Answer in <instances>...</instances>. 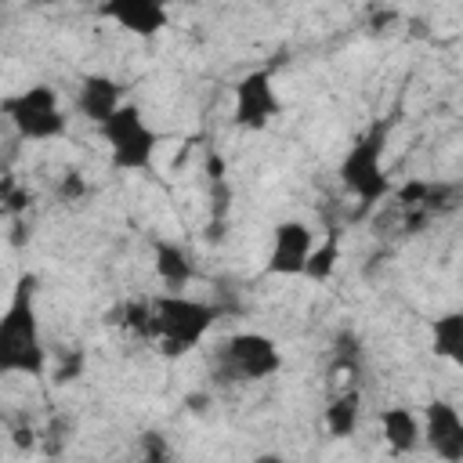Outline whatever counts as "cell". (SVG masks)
Wrapping results in <instances>:
<instances>
[{
  "mask_svg": "<svg viewBox=\"0 0 463 463\" xmlns=\"http://www.w3.org/2000/svg\"><path fill=\"white\" fill-rule=\"evenodd\" d=\"M315 232L304 221H279L271 228V250H268V275H282V279H297L307 271V257L315 250Z\"/></svg>",
  "mask_w": 463,
  "mask_h": 463,
  "instance_id": "obj_8",
  "label": "cell"
},
{
  "mask_svg": "<svg viewBox=\"0 0 463 463\" xmlns=\"http://www.w3.org/2000/svg\"><path fill=\"white\" fill-rule=\"evenodd\" d=\"M282 112L275 80L268 69H253L235 80L232 87V123L239 130H264Z\"/></svg>",
  "mask_w": 463,
  "mask_h": 463,
  "instance_id": "obj_7",
  "label": "cell"
},
{
  "mask_svg": "<svg viewBox=\"0 0 463 463\" xmlns=\"http://www.w3.org/2000/svg\"><path fill=\"white\" fill-rule=\"evenodd\" d=\"M423 441L438 459L459 463L463 459V416L452 402L434 398L423 409Z\"/></svg>",
  "mask_w": 463,
  "mask_h": 463,
  "instance_id": "obj_9",
  "label": "cell"
},
{
  "mask_svg": "<svg viewBox=\"0 0 463 463\" xmlns=\"http://www.w3.org/2000/svg\"><path fill=\"white\" fill-rule=\"evenodd\" d=\"M87 181L80 177V170H69L61 181H58V199L61 203H80V199H87Z\"/></svg>",
  "mask_w": 463,
  "mask_h": 463,
  "instance_id": "obj_18",
  "label": "cell"
},
{
  "mask_svg": "<svg viewBox=\"0 0 463 463\" xmlns=\"http://www.w3.org/2000/svg\"><path fill=\"white\" fill-rule=\"evenodd\" d=\"M141 449H145L148 459H166V449H163L159 434H145V438H141Z\"/></svg>",
  "mask_w": 463,
  "mask_h": 463,
  "instance_id": "obj_20",
  "label": "cell"
},
{
  "mask_svg": "<svg viewBox=\"0 0 463 463\" xmlns=\"http://www.w3.org/2000/svg\"><path fill=\"white\" fill-rule=\"evenodd\" d=\"M184 402H188V409H192V412H203V409L210 405V394H188Z\"/></svg>",
  "mask_w": 463,
  "mask_h": 463,
  "instance_id": "obj_22",
  "label": "cell"
},
{
  "mask_svg": "<svg viewBox=\"0 0 463 463\" xmlns=\"http://www.w3.org/2000/svg\"><path fill=\"white\" fill-rule=\"evenodd\" d=\"M336 264H340V232L336 228H329L318 242H315V250H311V257H307V279L311 282H329L333 279V271H336Z\"/></svg>",
  "mask_w": 463,
  "mask_h": 463,
  "instance_id": "obj_16",
  "label": "cell"
},
{
  "mask_svg": "<svg viewBox=\"0 0 463 463\" xmlns=\"http://www.w3.org/2000/svg\"><path fill=\"white\" fill-rule=\"evenodd\" d=\"M101 14L130 36H159L170 25V0H105Z\"/></svg>",
  "mask_w": 463,
  "mask_h": 463,
  "instance_id": "obj_10",
  "label": "cell"
},
{
  "mask_svg": "<svg viewBox=\"0 0 463 463\" xmlns=\"http://www.w3.org/2000/svg\"><path fill=\"white\" fill-rule=\"evenodd\" d=\"M0 199H4V213L14 221V217H22V213L29 210V199H33V195H29V188H14V181L7 177V181H4Z\"/></svg>",
  "mask_w": 463,
  "mask_h": 463,
  "instance_id": "obj_17",
  "label": "cell"
},
{
  "mask_svg": "<svg viewBox=\"0 0 463 463\" xmlns=\"http://www.w3.org/2000/svg\"><path fill=\"white\" fill-rule=\"evenodd\" d=\"M380 434L391 452H416L423 445V420L409 405H387L380 412Z\"/></svg>",
  "mask_w": 463,
  "mask_h": 463,
  "instance_id": "obj_13",
  "label": "cell"
},
{
  "mask_svg": "<svg viewBox=\"0 0 463 463\" xmlns=\"http://www.w3.org/2000/svg\"><path fill=\"white\" fill-rule=\"evenodd\" d=\"M387 152V123H373L340 159L336 177L340 184L362 203V206H376L391 195V174L383 163Z\"/></svg>",
  "mask_w": 463,
  "mask_h": 463,
  "instance_id": "obj_3",
  "label": "cell"
},
{
  "mask_svg": "<svg viewBox=\"0 0 463 463\" xmlns=\"http://www.w3.org/2000/svg\"><path fill=\"white\" fill-rule=\"evenodd\" d=\"M0 112L22 141H58L69 134V116L51 83H33L0 101Z\"/></svg>",
  "mask_w": 463,
  "mask_h": 463,
  "instance_id": "obj_5",
  "label": "cell"
},
{
  "mask_svg": "<svg viewBox=\"0 0 463 463\" xmlns=\"http://www.w3.org/2000/svg\"><path fill=\"white\" fill-rule=\"evenodd\" d=\"M152 315H156L152 340L159 344V354L163 358H181L192 347H199V340L213 329L221 311L206 300H192L184 293H166V297L152 300Z\"/></svg>",
  "mask_w": 463,
  "mask_h": 463,
  "instance_id": "obj_2",
  "label": "cell"
},
{
  "mask_svg": "<svg viewBox=\"0 0 463 463\" xmlns=\"http://www.w3.org/2000/svg\"><path fill=\"white\" fill-rule=\"evenodd\" d=\"M80 373H83V351H69L65 358H58L51 380H54V383H72Z\"/></svg>",
  "mask_w": 463,
  "mask_h": 463,
  "instance_id": "obj_19",
  "label": "cell"
},
{
  "mask_svg": "<svg viewBox=\"0 0 463 463\" xmlns=\"http://www.w3.org/2000/svg\"><path fill=\"white\" fill-rule=\"evenodd\" d=\"M98 130L109 145V159L116 170H127V174H148L152 170L156 152H159V134L141 116V109L134 101H123Z\"/></svg>",
  "mask_w": 463,
  "mask_h": 463,
  "instance_id": "obj_4",
  "label": "cell"
},
{
  "mask_svg": "<svg viewBox=\"0 0 463 463\" xmlns=\"http://www.w3.org/2000/svg\"><path fill=\"white\" fill-rule=\"evenodd\" d=\"M206 181H228V177H224V159H221L217 152L206 156Z\"/></svg>",
  "mask_w": 463,
  "mask_h": 463,
  "instance_id": "obj_21",
  "label": "cell"
},
{
  "mask_svg": "<svg viewBox=\"0 0 463 463\" xmlns=\"http://www.w3.org/2000/svg\"><path fill=\"white\" fill-rule=\"evenodd\" d=\"M430 351L463 369V311H445L430 322Z\"/></svg>",
  "mask_w": 463,
  "mask_h": 463,
  "instance_id": "obj_14",
  "label": "cell"
},
{
  "mask_svg": "<svg viewBox=\"0 0 463 463\" xmlns=\"http://www.w3.org/2000/svg\"><path fill=\"white\" fill-rule=\"evenodd\" d=\"M123 105V87L119 80L105 76V72H87L76 87V112L83 119H90L94 127H101L116 109Z\"/></svg>",
  "mask_w": 463,
  "mask_h": 463,
  "instance_id": "obj_11",
  "label": "cell"
},
{
  "mask_svg": "<svg viewBox=\"0 0 463 463\" xmlns=\"http://www.w3.org/2000/svg\"><path fill=\"white\" fill-rule=\"evenodd\" d=\"M282 369V351L264 333H232L213 354V376L221 383H260Z\"/></svg>",
  "mask_w": 463,
  "mask_h": 463,
  "instance_id": "obj_6",
  "label": "cell"
},
{
  "mask_svg": "<svg viewBox=\"0 0 463 463\" xmlns=\"http://www.w3.org/2000/svg\"><path fill=\"white\" fill-rule=\"evenodd\" d=\"M152 268H156V279L170 293H181L195 279V264H192L188 250L181 242H174V239H156L152 242Z\"/></svg>",
  "mask_w": 463,
  "mask_h": 463,
  "instance_id": "obj_12",
  "label": "cell"
},
{
  "mask_svg": "<svg viewBox=\"0 0 463 463\" xmlns=\"http://www.w3.org/2000/svg\"><path fill=\"white\" fill-rule=\"evenodd\" d=\"M358 420H362V398H358L354 387L351 391H340L326 405V412H322V423H326L329 438H351L358 430Z\"/></svg>",
  "mask_w": 463,
  "mask_h": 463,
  "instance_id": "obj_15",
  "label": "cell"
},
{
  "mask_svg": "<svg viewBox=\"0 0 463 463\" xmlns=\"http://www.w3.org/2000/svg\"><path fill=\"white\" fill-rule=\"evenodd\" d=\"M33 293H36V275H22L0 318V373H18V376L47 373V351H43Z\"/></svg>",
  "mask_w": 463,
  "mask_h": 463,
  "instance_id": "obj_1",
  "label": "cell"
}]
</instances>
